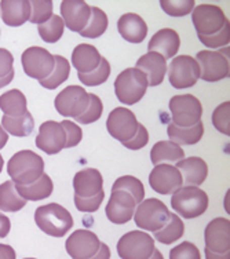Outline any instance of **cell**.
Instances as JSON below:
<instances>
[{
	"mask_svg": "<svg viewBox=\"0 0 230 259\" xmlns=\"http://www.w3.org/2000/svg\"><path fill=\"white\" fill-rule=\"evenodd\" d=\"M104 199H105V192L104 190L97 194V196L85 197V199L75 196V205L76 208L79 209V211H83V212H95L97 209L100 208V205L102 204Z\"/></svg>",
	"mask_w": 230,
	"mask_h": 259,
	"instance_id": "obj_45",
	"label": "cell"
},
{
	"mask_svg": "<svg viewBox=\"0 0 230 259\" xmlns=\"http://www.w3.org/2000/svg\"><path fill=\"white\" fill-rule=\"evenodd\" d=\"M199 39L205 47L210 49H218V47H223V46L229 45L230 41V22H227L222 29L212 36H199Z\"/></svg>",
	"mask_w": 230,
	"mask_h": 259,
	"instance_id": "obj_43",
	"label": "cell"
},
{
	"mask_svg": "<svg viewBox=\"0 0 230 259\" xmlns=\"http://www.w3.org/2000/svg\"><path fill=\"white\" fill-rule=\"evenodd\" d=\"M136 69L144 72L148 79V85L156 87L163 83L167 73V61L163 55L155 51H148L136 61Z\"/></svg>",
	"mask_w": 230,
	"mask_h": 259,
	"instance_id": "obj_20",
	"label": "cell"
},
{
	"mask_svg": "<svg viewBox=\"0 0 230 259\" xmlns=\"http://www.w3.org/2000/svg\"><path fill=\"white\" fill-rule=\"evenodd\" d=\"M149 259H164V258H163V255H161L160 251L155 248V251H153V254L150 255Z\"/></svg>",
	"mask_w": 230,
	"mask_h": 259,
	"instance_id": "obj_55",
	"label": "cell"
},
{
	"mask_svg": "<svg viewBox=\"0 0 230 259\" xmlns=\"http://www.w3.org/2000/svg\"><path fill=\"white\" fill-rule=\"evenodd\" d=\"M136 226L141 229L157 232L160 230L170 218V211L167 205L157 199H148L141 201L134 212Z\"/></svg>",
	"mask_w": 230,
	"mask_h": 259,
	"instance_id": "obj_6",
	"label": "cell"
},
{
	"mask_svg": "<svg viewBox=\"0 0 230 259\" xmlns=\"http://www.w3.org/2000/svg\"><path fill=\"white\" fill-rule=\"evenodd\" d=\"M90 259H110V249L105 243H101L100 249L97 251V254L94 256H91Z\"/></svg>",
	"mask_w": 230,
	"mask_h": 259,
	"instance_id": "obj_51",
	"label": "cell"
},
{
	"mask_svg": "<svg viewBox=\"0 0 230 259\" xmlns=\"http://www.w3.org/2000/svg\"><path fill=\"white\" fill-rule=\"evenodd\" d=\"M65 130L61 123L49 120L40 125L39 134L36 137V146L39 149L45 152L47 155H57L65 148Z\"/></svg>",
	"mask_w": 230,
	"mask_h": 259,
	"instance_id": "obj_18",
	"label": "cell"
},
{
	"mask_svg": "<svg viewBox=\"0 0 230 259\" xmlns=\"http://www.w3.org/2000/svg\"><path fill=\"white\" fill-rule=\"evenodd\" d=\"M229 110L230 102H223L220 104L212 115V123L215 125V128L225 135H230V123H229Z\"/></svg>",
	"mask_w": 230,
	"mask_h": 259,
	"instance_id": "obj_42",
	"label": "cell"
},
{
	"mask_svg": "<svg viewBox=\"0 0 230 259\" xmlns=\"http://www.w3.org/2000/svg\"><path fill=\"white\" fill-rule=\"evenodd\" d=\"M0 109L6 116H10V117L25 115L28 112L25 95L17 89L2 94L0 95Z\"/></svg>",
	"mask_w": 230,
	"mask_h": 259,
	"instance_id": "obj_30",
	"label": "cell"
},
{
	"mask_svg": "<svg viewBox=\"0 0 230 259\" xmlns=\"http://www.w3.org/2000/svg\"><path fill=\"white\" fill-rule=\"evenodd\" d=\"M73 189L77 197H93L104 190V178L97 168H85L76 172Z\"/></svg>",
	"mask_w": 230,
	"mask_h": 259,
	"instance_id": "obj_21",
	"label": "cell"
},
{
	"mask_svg": "<svg viewBox=\"0 0 230 259\" xmlns=\"http://www.w3.org/2000/svg\"><path fill=\"white\" fill-rule=\"evenodd\" d=\"M185 159V152L179 145L174 144L171 141H160L155 144L150 152V160L155 165L171 164L178 163Z\"/></svg>",
	"mask_w": 230,
	"mask_h": 259,
	"instance_id": "obj_27",
	"label": "cell"
},
{
	"mask_svg": "<svg viewBox=\"0 0 230 259\" xmlns=\"http://www.w3.org/2000/svg\"><path fill=\"white\" fill-rule=\"evenodd\" d=\"M0 14L6 25H24L30 18V2L29 0H2Z\"/></svg>",
	"mask_w": 230,
	"mask_h": 259,
	"instance_id": "obj_24",
	"label": "cell"
},
{
	"mask_svg": "<svg viewBox=\"0 0 230 259\" xmlns=\"http://www.w3.org/2000/svg\"><path fill=\"white\" fill-rule=\"evenodd\" d=\"M61 14L68 29L80 33L88 24L91 7L83 0H64L61 3Z\"/></svg>",
	"mask_w": 230,
	"mask_h": 259,
	"instance_id": "obj_19",
	"label": "cell"
},
{
	"mask_svg": "<svg viewBox=\"0 0 230 259\" xmlns=\"http://www.w3.org/2000/svg\"><path fill=\"white\" fill-rule=\"evenodd\" d=\"M182 175V181L186 186L199 188L203 185L208 177V165L201 157H189L178 161L175 165Z\"/></svg>",
	"mask_w": 230,
	"mask_h": 259,
	"instance_id": "obj_22",
	"label": "cell"
},
{
	"mask_svg": "<svg viewBox=\"0 0 230 259\" xmlns=\"http://www.w3.org/2000/svg\"><path fill=\"white\" fill-rule=\"evenodd\" d=\"M54 60L55 65L54 69L51 72V75L47 79L39 81L41 87L49 89V90H54L57 87H60L64 81L68 80L70 73V64L65 57H62V55H54Z\"/></svg>",
	"mask_w": 230,
	"mask_h": 259,
	"instance_id": "obj_35",
	"label": "cell"
},
{
	"mask_svg": "<svg viewBox=\"0 0 230 259\" xmlns=\"http://www.w3.org/2000/svg\"><path fill=\"white\" fill-rule=\"evenodd\" d=\"M180 39L178 32L171 29V28H164V29H160L152 36L148 49H149V51L159 53L164 57L165 60H168L178 53Z\"/></svg>",
	"mask_w": 230,
	"mask_h": 259,
	"instance_id": "obj_23",
	"label": "cell"
},
{
	"mask_svg": "<svg viewBox=\"0 0 230 259\" xmlns=\"http://www.w3.org/2000/svg\"><path fill=\"white\" fill-rule=\"evenodd\" d=\"M10 229H11L10 220H9L6 215L0 214V239H5V237H7V234L10 233Z\"/></svg>",
	"mask_w": 230,
	"mask_h": 259,
	"instance_id": "obj_49",
	"label": "cell"
},
{
	"mask_svg": "<svg viewBox=\"0 0 230 259\" xmlns=\"http://www.w3.org/2000/svg\"><path fill=\"white\" fill-rule=\"evenodd\" d=\"M7 172L15 185H29L44 174V161L32 150H20L9 160Z\"/></svg>",
	"mask_w": 230,
	"mask_h": 259,
	"instance_id": "obj_1",
	"label": "cell"
},
{
	"mask_svg": "<svg viewBox=\"0 0 230 259\" xmlns=\"http://www.w3.org/2000/svg\"><path fill=\"white\" fill-rule=\"evenodd\" d=\"M2 127L5 128L6 133L14 137H28L35 128V120L30 115L29 110L25 115L18 116V117H10L5 115L2 119Z\"/></svg>",
	"mask_w": 230,
	"mask_h": 259,
	"instance_id": "obj_32",
	"label": "cell"
},
{
	"mask_svg": "<svg viewBox=\"0 0 230 259\" xmlns=\"http://www.w3.org/2000/svg\"><path fill=\"white\" fill-rule=\"evenodd\" d=\"M168 137H170L171 142L176 145H195L203 138L204 134V124L203 121H199L197 124L192 125V127H178V125L171 123L168 125Z\"/></svg>",
	"mask_w": 230,
	"mask_h": 259,
	"instance_id": "obj_29",
	"label": "cell"
},
{
	"mask_svg": "<svg viewBox=\"0 0 230 259\" xmlns=\"http://www.w3.org/2000/svg\"><path fill=\"white\" fill-rule=\"evenodd\" d=\"M117 29L121 37L130 43H141L148 35V25L142 17L134 13L123 14L117 21Z\"/></svg>",
	"mask_w": 230,
	"mask_h": 259,
	"instance_id": "obj_25",
	"label": "cell"
},
{
	"mask_svg": "<svg viewBox=\"0 0 230 259\" xmlns=\"http://www.w3.org/2000/svg\"><path fill=\"white\" fill-rule=\"evenodd\" d=\"M136 201L130 193L124 190L112 189L110 199L106 204V217L116 225H124L134 217Z\"/></svg>",
	"mask_w": 230,
	"mask_h": 259,
	"instance_id": "obj_14",
	"label": "cell"
},
{
	"mask_svg": "<svg viewBox=\"0 0 230 259\" xmlns=\"http://www.w3.org/2000/svg\"><path fill=\"white\" fill-rule=\"evenodd\" d=\"M205 251V259H230V252L227 254H214V252H210L208 249H204Z\"/></svg>",
	"mask_w": 230,
	"mask_h": 259,
	"instance_id": "obj_52",
	"label": "cell"
},
{
	"mask_svg": "<svg viewBox=\"0 0 230 259\" xmlns=\"http://www.w3.org/2000/svg\"><path fill=\"white\" fill-rule=\"evenodd\" d=\"M26 205V200L17 192L13 181L0 185V209L6 212H17Z\"/></svg>",
	"mask_w": 230,
	"mask_h": 259,
	"instance_id": "obj_31",
	"label": "cell"
},
{
	"mask_svg": "<svg viewBox=\"0 0 230 259\" xmlns=\"http://www.w3.org/2000/svg\"><path fill=\"white\" fill-rule=\"evenodd\" d=\"M102 110H104V105H102L100 97L95 94H90V102H88L87 109L83 112V115L76 117V120L81 124H91L102 116Z\"/></svg>",
	"mask_w": 230,
	"mask_h": 259,
	"instance_id": "obj_41",
	"label": "cell"
},
{
	"mask_svg": "<svg viewBox=\"0 0 230 259\" xmlns=\"http://www.w3.org/2000/svg\"><path fill=\"white\" fill-rule=\"evenodd\" d=\"M148 90V79L144 72L136 68H128L115 80V93L117 100L124 105L140 102Z\"/></svg>",
	"mask_w": 230,
	"mask_h": 259,
	"instance_id": "obj_4",
	"label": "cell"
},
{
	"mask_svg": "<svg viewBox=\"0 0 230 259\" xmlns=\"http://www.w3.org/2000/svg\"><path fill=\"white\" fill-rule=\"evenodd\" d=\"M25 259H35V258H25Z\"/></svg>",
	"mask_w": 230,
	"mask_h": 259,
	"instance_id": "obj_57",
	"label": "cell"
},
{
	"mask_svg": "<svg viewBox=\"0 0 230 259\" xmlns=\"http://www.w3.org/2000/svg\"><path fill=\"white\" fill-rule=\"evenodd\" d=\"M35 222L41 232L51 237H62L73 226V218L69 211L57 203L41 205L36 209Z\"/></svg>",
	"mask_w": 230,
	"mask_h": 259,
	"instance_id": "obj_2",
	"label": "cell"
},
{
	"mask_svg": "<svg viewBox=\"0 0 230 259\" xmlns=\"http://www.w3.org/2000/svg\"><path fill=\"white\" fill-rule=\"evenodd\" d=\"M17 192L21 194V197L28 201H39V200L47 199L51 196L53 190H54V185L53 181L47 174H43L37 181L32 182L29 185H15Z\"/></svg>",
	"mask_w": 230,
	"mask_h": 259,
	"instance_id": "obj_28",
	"label": "cell"
},
{
	"mask_svg": "<svg viewBox=\"0 0 230 259\" xmlns=\"http://www.w3.org/2000/svg\"><path fill=\"white\" fill-rule=\"evenodd\" d=\"M53 17V0H33L30 2V18L32 24L41 25Z\"/></svg>",
	"mask_w": 230,
	"mask_h": 259,
	"instance_id": "obj_39",
	"label": "cell"
},
{
	"mask_svg": "<svg viewBox=\"0 0 230 259\" xmlns=\"http://www.w3.org/2000/svg\"><path fill=\"white\" fill-rule=\"evenodd\" d=\"M3 164H5V160H3V157H2V155H0V172H2Z\"/></svg>",
	"mask_w": 230,
	"mask_h": 259,
	"instance_id": "obj_56",
	"label": "cell"
},
{
	"mask_svg": "<svg viewBox=\"0 0 230 259\" xmlns=\"http://www.w3.org/2000/svg\"><path fill=\"white\" fill-rule=\"evenodd\" d=\"M61 125L64 127L65 130V135H66V144L65 148H73L76 145L80 144L81 138H83V131L79 125L70 121V120H64Z\"/></svg>",
	"mask_w": 230,
	"mask_h": 259,
	"instance_id": "obj_46",
	"label": "cell"
},
{
	"mask_svg": "<svg viewBox=\"0 0 230 259\" xmlns=\"http://www.w3.org/2000/svg\"><path fill=\"white\" fill-rule=\"evenodd\" d=\"M138 120L135 115L127 108H116L110 112L106 120V127L109 134L115 138V140L123 142L130 141L134 135H135L136 130H138Z\"/></svg>",
	"mask_w": 230,
	"mask_h": 259,
	"instance_id": "obj_13",
	"label": "cell"
},
{
	"mask_svg": "<svg viewBox=\"0 0 230 259\" xmlns=\"http://www.w3.org/2000/svg\"><path fill=\"white\" fill-rule=\"evenodd\" d=\"M102 55L91 45H79L72 53V64L79 73H90L100 65Z\"/></svg>",
	"mask_w": 230,
	"mask_h": 259,
	"instance_id": "obj_26",
	"label": "cell"
},
{
	"mask_svg": "<svg viewBox=\"0 0 230 259\" xmlns=\"http://www.w3.org/2000/svg\"><path fill=\"white\" fill-rule=\"evenodd\" d=\"M170 110L172 113V124L178 127H192L201 121L203 106L195 95H175L170 101Z\"/></svg>",
	"mask_w": 230,
	"mask_h": 259,
	"instance_id": "obj_7",
	"label": "cell"
},
{
	"mask_svg": "<svg viewBox=\"0 0 230 259\" xmlns=\"http://www.w3.org/2000/svg\"><path fill=\"white\" fill-rule=\"evenodd\" d=\"M110 76V64L106 58H101L100 65L90 73H79V80L85 85H100L105 83Z\"/></svg>",
	"mask_w": 230,
	"mask_h": 259,
	"instance_id": "obj_38",
	"label": "cell"
},
{
	"mask_svg": "<svg viewBox=\"0 0 230 259\" xmlns=\"http://www.w3.org/2000/svg\"><path fill=\"white\" fill-rule=\"evenodd\" d=\"M185 233V225L179 217L171 214L167 224L160 230L155 232V239L161 244H172L174 241L179 240Z\"/></svg>",
	"mask_w": 230,
	"mask_h": 259,
	"instance_id": "obj_33",
	"label": "cell"
},
{
	"mask_svg": "<svg viewBox=\"0 0 230 259\" xmlns=\"http://www.w3.org/2000/svg\"><path fill=\"white\" fill-rule=\"evenodd\" d=\"M13 79H14V75L7 76L5 79H0V89H3V87H6L7 84H10L11 81H13Z\"/></svg>",
	"mask_w": 230,
	"mask_h": 259,
	"instance_id": "obj_54",
	"label": "cell"
},
{
	"mask_svg": "<svg viewBox=\"0 0 230 259\" xmlns=\"http://www.w3.org/2000/svg\"><path fill=\"white\" fill-rule=\"evenodd\" d=\"M155 251V239L141 230L125 233L117 243V254L121 259H149Z\"/></svg>",
	"mask_w": 230,
	"mask_h": 259,
	"instance_id": "obj_8",
	"label": "cell"
},
{
	"mask_svg": "<svg viewBox=\"0 0 230 259\" xmlns=\"http://www.w3.org/2000/svg\"><path fill=\"white\" fill-rule=\"evenodd\" d=\"M112 189L124 190L127 193H130L134 200L136 201V204H140L141 201H144L145 197V188L138 178L132 177V175H124L120 177L115 181V184L112 186Z\"/></svg>",
	"mask_w": 230,
	"mask_h": 259,
	"instance_id": "obj_37",
	"label": "cell"
},
{
	"mask_svg": "<svg viewBox=\"0 0 230 259\" xmlns=\"http://www.w3.org/2000/svg\"><path fill=\"white\" fill-rule=\"evenodd\" d=\"M205 249L214 254L230 252V221L215 218L207 225L204 232Z\"/></svg>",
	"mask_w": 230,
	"mask_h": 259,
	"instance_id": "obj_17",
	"label": "cell"
},
{
	"mask_svg": "<svg viewBox=\"0 0 230 259\" xmlns=\"http://www.w3.org/2000/svg\"><path fill=\"white\" fill-rule=\"evenodd\" d=\"M149 185L156 193L172 194L183 185V181L175 165L159 164L150 171Z\"/></svg>",
	"mask_w": 230,
	"mask_h": 259,
	"instance_id": "obj_15",
	"label": "cell"
},
{
	"mask_svg": "<svg viewBox=\"0 0 230 259\" xmlns=\"http://www.w3.org/2000/svg\"><path fill=\"white\" fill-rule=\"evenodd\" d=\"M192 21L197 30V36L216 35L229 22L219 6L205 3L196 6L192 14Z\"/></svg>",
	"mask_w": 230,
	"mask_h": 259,
	"instance_id": "obj_9",
	"label": "cell"
},
{
	"mask_svg": "<svg viewBox=\"0 0 230 259\" xmlns=\"http://www.w3.org/2000/svg\"><path fill=\"white\" fill-rule=\"evenodd\" d=\"M90 102V93L81 85H68L55 97V109L65 117H79L87 109Z\"/></svg>",
	"mask_w": 230,
	"mask_h": 259,
	"instance_id": "obj_12",
	"label": "cell"
},
{
	"mask_svg": "<svg viewBox=\"0 0 230 259\" xmlns=\"http://www.w3.org/2000/svg\"><path fill=\"white\" fill-rule=\"evenodd\" d=\"M0 259H15V251L11 245L0 244Z\"/></svg>",
	"mask_w": 230,
	"mask_h": 259,
	"instance_id": "obj_50",
	"label": "cell"
},
{
	"mask_svg": "<svg viewBox=\"0 0 230 259\" xmlns=\"http://www.w3.org/2000/svg\"><path fill=\"white\" fill-rule=\"evenodd\" d=\"M7 141H9V134H7L5 131V128L0 125V149L5 148V145L7 144Z\"/></svg>",
	"mask_w": 230,
	"mask_h": 259,
	"instance_id": "obj_53",
	"label": "cell"
},
{
	"mask_svg": "<svg viewBox=\"0 0 230 259\" xmlns=\"http://www.w3.org/2000/svg\"><path fill=\"white\" fill-rule=\"evenodd\" d=\"M21 61L26 75L39 81L47 79L51 75L55 65L54 55L49 50L37 46L26 49L22 53Z\"/></svg>",
	"mask_w": 230,
	"mask_h": 259,
	"instance_id": "obj_10",
	"label": "cell"
},
{
	"mask_svg": "<svg viewBox=\"0 0 230 259\" xmlns=\"http://www.w3.org/2000/svg\"><path fill=\"white\" fill-rule=\"evenodd\" d=\"M161 9L171 17H183L195 9V0H160Z\"/></svg>",
	"mask_w": 230,
	"mask_h": 259,
	"instance_id": "obj_40",
	"label": "cell"
},
{
	"mask_svg": "<svg viewBox=\"0 0 230 259\" xmlns=\"http://www.w3.org/2000/svg\"><path fill=\"white\" fill-rule=\"evenodd\" d=\"M101 240L91 230L79 229L66 240V251L72 259H90L100 249Z\"/></svg>",
	"mask_w": 230,
	"mask_h": 259,
	"instance_id": "obj_16",
	"label": "cell"
},
{
	"mask_svg": "<svg viewBox=\"0 0 230 259\" xmlns=\"http://www.w3.org/2000/svg\"><path fill=\"white\" fill-rule=\"evenodd\" d=\"M64 29H65L64 21L60 15L55 14H53V17L47 22L37 26L39 35L45 43H57L64 35Z\"/></svg>",
	"mask_w": 230,
	"mask_h": 259,
	"instance_id": "obj_36",
	"label": "cell"
},
{
	"mask_svg": "<svg viewBox=\"0 0 230 259\" xmlns=\"http://www.w3.org/2000/svg\"><path fill=\"white\" fill-rule=\"evenodd\" d=\"M171 205L176 214L186 220L197 218L208 208V194L196 186H180L172 194Z\"/></svg>",
	"mask_w": 230,
	"mask_h": 259,
	"instance_id": "obj_3",
	"label": "cell"
},
{
	"mask_svg": "<svg viewBox=\"0 0 230 259\" xmlns=\"http://www.w3.org/2000/svg\"><path fill=\"white\" fill-rule=\"evenodd\" d=\"M168 79L172 87L178 90L189 89L200 79V68L197 61L190 55H179L171 61L168 66Z\"/></svg>",
	"mask_w": 230,
	"mask_h": 259,
	"instance_id": "obj_11",
	"label": "cell"
},
{
	"mask_svg": "<svg viewBox=\"0 0 230 259\" xmlns=\"http://www.w3.org/2000/svg\"><path fill=\"white\" fill-rule=\"evenodd\" d=\"M148 141H149V133H148V130L145 128V125L140 123L135 135H134L130 141L123 142V145H124L125 148H128V149L131 150H140L148 144Z\"/></svg>",
	"mask_w": 230,
	"mask_h": 259,
	"instance_id": "obj_47",
	"label": "cell"
},
{
	"mask_svg": "<svg viewBox=\"0 0 230 259\" xmlns=\"http://www.w3.org/2000/svg\"><path fill=\"white\" fill-rule=\"evenodd\" d=\"M108 25H109V21H108V15L105 11L101 10L100 7H91L88 24L81 30L80 35L87 39H97L105 33Z\"/></svg>",
	"mask_w": 230,
	"mask_h": 259,
	"instance_id": "obj_34",
	"label": "cell"
},
{
	"mask_svg": "<svg viewBox=\"0 0 230 259\" xmlns=\"http://www.w3.org/2000/svg\"><path fill=\"white\" fill-rule=\"evenodd\" d=\"M196 61L200 68V77L204 81L214 83L229 77V47L218 51H200L196 55Z\"/></svg>",
	"mask_w": 230,
	"mask_h": 259,
	"instance_id": "obj_5",
	"label": "cell"
},
{
	"mask_svg": "<svg viewBox=\"0 0 230 259\" xmlns=\"http://www.w3.org/2000/svg\"><path fill=\"white\" fill-rule=\"evenodd\" d=\"M14 57L10 51L6 49H0V79H5L7 76L14 75Z\"/></svg>",
	"mask_w": 230,
	"mask_h": 259,
	"instance_id": "obj_48",
	"label": "cell"
},
{
	"mask_svg": "<svg viewBox=\"0 0 230 259\" xmlns=\"http://www.w3.org/2000/svg\"><path fill=\"white\" fill-rule=\"evenodd\" d=\"M170 259H201L200 251L193 243L183 241L170 251Z\"/></svg>",
	"mask_w": 230,
	"mask_h": 259,
	"instance_id": "obj_44",
	"label": "cell"
}]
</instances>
